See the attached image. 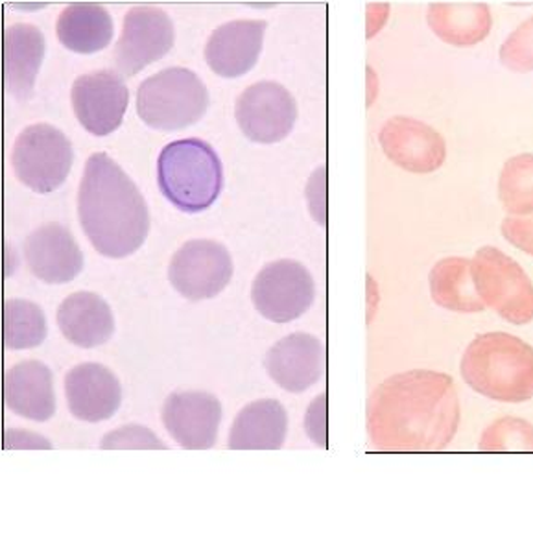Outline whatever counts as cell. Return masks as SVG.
Returning a JSON list of instances; mask_svg holds the SVG:
<instances>
[{"instance_id": "obj_1", "label": "cell", "mask_w": 533, "mask_h": 557, "mask_svg": "<svg viewBox=\"0 0 533 557\" xmlns=\"http://www.w3.org/2000/svg\"><path fill=\"white\" fill-rule=\"evenodd\" d=\"M78 216L95 249L110 259L135 253L150 233V211L145 198L108 153H92L85 163Z\"/></svg>"}, {"instance_id": "obj_2", "label": "cell", "mask_w": 533, "mask_h": 557, "mask_svg": "<svg viewBox=\"0 0 533 557\" xmlns=\"http://www.w3.org/2000/svg\"><path fill=\"white\" fill-rule=\"evenodd\" d=\"M381 419L402 424L424 443L447 445L460 424L455 381L436 371H410L386 382L375 397Z\"/></svg>"}, {"instance_id": "obj_3", "label": "cell", "mask_w": 533, "mask_h": 557, "mask_svg": "<svg viewBox=\"0 0 533 557\" xmlns=\"http://www.w3.org/2000/svg\"><path fill=\"white\" fill-rule=\"evenodd\" d=\"M461 375L487 399L524 403L533 397V347L513 334H479L463 352Z\"/></svg>"}, {"instance_id": "obj_4", "label": "cell", "mask_w": 533, "mask_h": 557, "mask_svg": "<svg viewBox=\"0 0 533 557\" xmlns=\"http://www.w3.org/2000/svg\"><path fill=\"white\" fill-rule=\"evenodd\" d=\"M158 183L172 206L195 214L219 200L224 169L219 153L206 140H174L159 156Z\"/></svg>"}, {"instance_id": "obj_5", "label": "cell", "mask_w": 533, "mask_h": 557, "mask_svg": "<svg viewBox=\"0 0 533 557\" xmlns=\"http://www.w3.org/2000/svg\"><path fill=\"white\" fill-rule=\"evenodd\" d=\"M209 91L190 69L170 67L153 74L137 91V113L146 126L179 132L206 115Z\"/></svg>"}, {"instance_id": "obj_6", "label": "cell", "mask_w": 533, "mask_h": 557, "mask_svg": "<svg viewBox=\"0 0 533 557\" xmlns=\"http://www.w3.org/2000/svg\"><path fill=\"white\" fill-rule=\"evenodd\" d=\"M474 288L485 307L513 325L533 321V283L519 262L498 248H480L471 261Z\"/></svg>"}, {"instance_id": "obj_7", "label": "cell", "mask_w": 533, "mask_h": 557, "mask_svg": "<svg viewBox=\"0 0 533 557\" xmlns=\"http://www.w3.org/2000/svg\"><path fill=\"white\" fill-rule=\"evenodd\" d=\"M73 161L71 140L52 124L26 127L13 148L15 174L37 195H49L60 188L71 174Z\"/></svg>"}, {"instance_id": "obj_8", "label": "cell", "mask_w": 533, "mask_h": 557, "mask_svg": "<svg viewBox=\"0 0 533 557\" xmlns=\"http://www.w3.org/2000/svg\"><path fill=\"white\" fill-rule=\"evenodd\" d=\"M314 278L301 262L275 261L255 278L251 299L255 309L273 323H290L314 304Z\"/></svg>"}, {"instance_id": "obj_9", "label": "cell", "mask_w": 533, "mask_h": 557, "mask_svg": "<svg viewBox=\"0 0 533 557\" xmlns=\"http://www.w3.org/2000/svg\"><path fill=\"white\" fill-rule=\"evenodd\" d=\"M176 41L169 13L152 7H137L124 17L122 36L113 52V63L124 78H134L142 69L169 54Z\"/></svg>"}, {"instance_id": "obj_10", "label": "cell", "mask_w": 533, "mask_h": 557, "mask_svg": "<svg viewBox=\"0 0 533 557\" xmlns=\"http://www.w3.org/2000/svg\"><path fill=\"white\" fill-rule=\"evenodd\" d=\"M233 277V259L222 244L190 240L172 257L169 278L172 286L190 301L219 296Z\"/></svg>"}, {"instance_id": "obj_11", "label": "cell", "mask_w": 533, "mask_h": 557, "mask_svg": "<svg viewBox=\"0 0 533 557\" xmlns=\"http://www.w3.org/2000/svg\"><path fill=\"white\" fill-rule=\"evenodd\" d=\"M235 113L249 140L273 145L290 134L297 121V103L277 82H259L240 95Z\"/></svg>"}, {"instance_id": "obj_12", "label": "cell", "mask_w": 533, "mask_h": 557, "mask_svg": "<svg viewBox=\"0 0 533 557\" xmlns=\"http://www.w3.org/2000/svg\"><path fill=\"white\" fill-rule=\"evenodd\" d=\"M71 98L79 124L89 134L106 137L121 127L129 91L119 74L97 71L74 82Z\"/></svg>"}, {"instance_id": "obj_13", "label": "cell", "mask_w": 533, "mask_h": 557, "mask_svg": "<svg viewBox=\"0 0 533 557\" xmlns=\"http://www.w3.org/2000/svg\"><path fill=\"white\" fill-rule=\"evenodd\" d=\"M379 140L389 161L413 174H431L447 161V143L442 134L410 116L389 119Z\"/></svg>"}, {"instance_id": "obj_14", "label": "cell", "mask_w": 533, "mask_h": 557, "mask_svg": "<svg viewBox=\"0 0 533 557\" xmlns=\"http://www.w3.org/2000/svg\"><path fill=\"white\" fill-rule=\"evenodd\" d=\"M222 403L207 392H177L163 406V424L187 450H207L216 443Z\"/></svg>"}, {"instance_id": "obj_15", "label": "cell", "mask_w": 533, "mask_h": 557, "mask_svg": "<svg viewBox=\"0 0 533 557\" xmlns=\"http://www.w3.org/2000/svg\"><path fill=\"white\" fill-rule=\"evenodd\" d=\"M25 257L30 272L42 283L65 285L84 270V253L71 231L50 222L26 238Z\"/></svg>"}, {"instance_id": "obj_16", "label": "cell", "mask_w": 533, "mask_h": 557, "mask_svg": "<svg viewBox=\"0 0 533 557\" xmlns=\"http://www.w3.org/2000/svg\"><path fill=\"white\" fill-rule=\"evenodd\" d=\"M65 397L74 418L100 423L121 408V381L102 363H79L65 376Z\"/></svg>"}, {"instance_id": "obj_17", "label": "cell", "mask_w": 533, "mask_h": 557, "mask_svg": "<svg viewBox=\"0 0 533 557\" xmlns=\"http://www.w3.org/2000/svg\"><path fill=\"white\" fill-rule=\"evenodd\" d=\"M266 26V21L240 18L212 32L206 47V61L212 73L224 78L249 73L261 55Z\"/></svg>"}, {"instance_id": "obj_18", "label": "cell", "mask_w": 533, "mask_h": 557, "mask_svg": "<svg viewBox=\"0 0 533 557\" xmlns=\"http://www.w3.org/2000/svg\"><path fill=\"white\" fill-rule=\"evenodd\" d=\"M325 352L320 339L307 333H294L280 339L266 357L272 381L290 394H303L320 381Z\"/></svg>"}, {"instance_id": "obj_19", "label": "cell", "mask_w": 533, "mask_h": 557, "mask_svg": "<svg viewBox=\"0 0 533 557\" xmlns=\"http://www.w3.org/2000/svg\"><path fill=\"white\" fill-rule=\"evenodd\" d=\"M4 403L13 413L36 423L55 413L54 375L39 360L15 363L4 375Z\"/></svg>"}, {"instance_id": "obj_20", "label": "cell", "mask_w": 533, "mask_h": 557, "mask_svg": "<svg viewBox=\"0 0 533 557\" xmlns=\"http://www.w3.org/2000/svg\"><path fill=\"white\" fill-rule=\"evenodd\" d=\"M58 325L74 346L92 349L110 342L115 318L106 299L92 292H76L60 305Z\"/></svg>"}, {"instance_id": "obj_21", "label": "cell", "mask_w": 533, "mask_h": 557, "mask_svg": "<svg viewBox=\"0 0 533 557\" xmlns=\"http://www.w3.org/2000/svg\"><path fill=\"white\" fill-rule=\"evenodd\" d=\"M47 52L42 32L34 25L8 26L4 32V85L18 100L30 98Z\"/></svg>"}, {"instance_id": "obj_22", "label": "cell", "mask_w": 533, "mask_h": 557, "mask_svg": "<svg viewBox=\"0 0 533 557\" xmlns=\"http://www.w3.org/2000/svg\"><path fill=\"white\" fill-rule=\"evenodd\" d=\"M288 432V413L280 400L249 403L238 412L230 431L233 450H280Z\"/></svg>"}, {"instance_id": "obj_23", "label": "cell", "mask_w": 533, "mask_h": 557, "mask_svg": "<svg viewBox=\"0 0 533 557\" xmlns=\"http://www.w3.org/2000/svg\"><path fill=\"white\" fill-rule=\"evenodd\" d=\"M432 32L453 47H474L492 34L493 15L485 2H432L426 13Z\"/></svg>"}, {"instance_id": "obj_24", "label": "cell", "mask_w": 533, "mask_h": 557, "mask_svg": "<svg viewBox=\"0 0 533 557\" xmlns=\"http://www.w3.org/2000/svg\"><path fill=\"white\" fill-rule=\"evenodd\" d=\"M113 18L98 2L69 4L55 25V34L65 49L76 54H95L113 39Z\"/></svg>"}, {"instance_id": "obj_25", "label": "cell", "mask_w": 533, "mask_h": 557, "mask_svg": "<svg viewBox=\"0 0 533 557\" xmlns=\"http://www.w3.org/2000/svg\"><path fill=\"white\" fill-rule=\"evenodd\" d=\"M432 299L443 309L461 314L484 312L485 305L474 288L471 261L466 257H447L432 268Z\"/></svg>"}, {"instance_id": "obj_26", "label": "cell", "mask_w": 533, "mask_h": 557, "mask_svg": "<svg viewBox=\"0 0 533 557\" xmlns=\"http://www.w3.org/2000/svg\"><path fill=\"white\" fill-rule=\"evenodd\" d=\"M47 315L28 299H8L4 304V346L25 351L41 346L47 338Z\"/></svg>"}, {"instance_id": "obj_27", "label": "cell", "mask_w": 533, "mask_h": 557, "mask_svg": "<svg viewBox=\"0 0 533 557\" xmlns=\"http://www.w3.org/2000/svg\"><path fill=\"white\" fill-rule=\"evenodd\" d=\"M498 198L511 216L533 214V153L506 161L498 180Z\"/></svg>"}, {"instance_id": "obj_28", "label": "cell", "mask_w": 533, "mask_h": 557, "mask_svg": "<svg viewBox=\"0 0 533 557\" xmlns=\"http://www.w3.org/2000/svg\"><path fill=\"white\" fill-rule=\"evenodd\" d=\"M482 448L485 450H522L533 448V426L522 419H498L484 432Z\"/></svg>"}, {"instance_id": "obj_29", "label": "cell", "mask_w": 533, "mask_h": 557, "mask_svg": "<svg viewBox=\"0 0 533 557\" xmlns=\"http://www.w3.org/2000/svg\"><path fill=\"white\" fill-rule=\"evenodd\" d=\"M500 63L513 73L533 71V17L526 18L519 28L509 34L498 52Z\"/></svg>"}, {"instance_id": "obj_30", "label": "cell", "mask_w": 533, "mask_h": 557, "mask_svg": "<svg viewBox=\"0 0 533 557\" xmlns=\"http://www.w3.org/2000/svg\"><path fill=\"white\" fill-rule=\"evenodd\" d=\"M102 450H166L161 440L152 431L140 424H126L119 431H113L103 436L100 443Z\"/></svg>"}, {"instance_id": "obj_31", "label": "cell", "mask_w": 533, "mask_h": 557, "mask_svg": "<svg viewBox=\"0 0 533 557\" xmlns=\"http://www.w3.org/2000/svg\"><path fill=\"white\" fill-rule=\"evenodd\" d=\"M500 231L511 246L533 257V216H508Z\"/></svg>"}, {"instance_id": "obj_32", "label": "cell", "mask_w": 533, "mask_h": 557, "mask_svg": "<svg viewBox=\"0 0 533 557\" xmlns=\"http://www.w3.org/2000/svg\"><path fill=\"white\" fill-rule=\"evenodd\" d=\"M325 166L315 170L314 176L310 177L307 185V198H309L310 212L320 224H327L325 220Z\"/></svg>"}, {"instance_id": "obj_33", "label": "cell", "mask_w": 533, "mask_h": 557, "mask_svg": "<svg viewBox=\"0 0 533 557\" xmlns=\"http://www.w3.org/2000/svg\"><path fill=\"white\" fill-rule=\"evenodd\" d=\"M307 432L323 447L327 445L325 443V395H320L315 403L310 405L307 413Z\"/></svg>"}, {"instance_id": "obj_34", "label": "cell", "mask_w": 533, "mask_h": 557, "mask_svg": "<svg viewBox=\"0 0 533 557\" xmlns=\"http://www.w3.org/2000/svg\"><path fill=\"white\" fill-rule=\"evenodd\" d=\"M388 4H373L370 7V32L368 37L375 36L376 32L381 30V26L384 25V21L388 18Z\"/></svg>"}]
</instances>
